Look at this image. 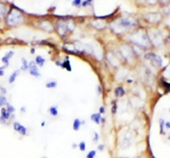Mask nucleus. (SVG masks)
Returning a JSON list of instances; mask_svg holds the SVG:
<instances>
[{
  "label": "nucleus",
  "mask_w": 170,
  "mask_h": 158,
  "mask_svg": "<svg viewBox=\"0 0 170 158\" xmlns=\"http://www.w3.org/2000/svg\"><path fill=\"white\" fill-rule=\"evenodd\" d=\"M35 62L37 63V65L40 66V67H43L45 65V63H46V60L43 57V56H41V55H37L36 56V60H35Z\"/></svg>",
  "instance_id": "obj_19"
},
{
  "label": "nucleus",
  "mask_w": 170,
  "mask_h": 158,
  "mask_svg": "<svg viewBox=\"0 0 170 158\" xmlns=\"http://www.w3.org/2000/svg\"><path fill=\"white\" fill-rule=\"evenodd\" d=\"M132 142H133V133H132V132L128 131L125 136H123L121 142H120V145L122 148H128L129 146L132 144Z\"/></svg>",
  "instance_id": "obj_5"
},
{
  "label": "nucleus",
  "mask_w": 170,
  "mask_h": 158,
  "mask_svg": "<svg viewBox=\"0 0 170 158\" xmlns=\"http://www.w3.org/2000/svg\"><path fill=\"white\" fill-rule=\"evenodd\" d=\"M117 110H118V106H117V103L115 102L113 104V107H112V114L113 115H115L117 113Z\"/></svg>",
  "instance_id": "obj_33"
},
{
  "label": "nucleus",
  "mask_w": 170,
  "mask_h": 158,
  "mask_svg": "<svg viewBox=\"0 0 170 158\" xmlns=\"http://www.w3.org/2000/svg\"><path fill=\"white\" fill-rule=\"evenodd\" d=\"M108 61L110 62V64L112 66L117 67V66L119 65V61H118V60H117V57H115L112 54H109L108 55Z\"/></svg>",
  "instance_id": "obj_16"
},
{
  "label": "nucleus",
  "mask_w": 170,
  "mask_h": 158,
  "mask_svg": "<svg viewBox=\"0 0 170 158\" xmlns=\"http://www.w3.org/2000/svg\"><path fill=\"white\" fill-rule=\"evenodd\" d=\"M21 61H22L21 70H23V71H26V70H28V63H29V62L26 60V58H24V57L22 58Z\"/></svg>",
  "instance_id": "obj_26"
},
{
  "label": "nucleus",
  "mask_w": 170,
  "mask_h": 158,
  "mask_svg": "<svg viewBox=\"0 0 170 158\" xmlns=\"http://www.w3.org/2000/svg\"><path fill=\"white\" fill-rule=\"evenodd\" d=\"M99 140V133L97 132H93V134H92V141L93 143H97Z\"/></svg>",
  "instance_id": "obj_28"
},
{
  "label": "nucleus",
  "mask_w": 170,
  "mask_h": 158,
  "mask_svg": "<svg viewBox=\"0 0 170 158\" xmlns=\"http://www.w3.org/2000/svg\"><path fill=\"white\" fill-rule=\"evenodd\" d=\"M130 40L134 44H136L139 48L143 49H146L149 45V39L148 34L143 31H138L134 34H133L130 37Z\"/></svg>",
  "instance_id": "obj_3"
},
{
  "label": "nucleus",
  "mask_w": 170,
  "mask_h": 158,
  "mask_svg": "<svg viewBox=\"0 0 170 158\" xmlns=\"http://www.w3.org/2000/svg\"><path fill=\"white\" fill-rule=\"evenodd\" d=\"M7 13V6L4 3H0V17L5 16Z\"/></svg>",
  "instance_id": "obj_22"
},
{
  "label": "nucleus",
  "mask_w": 170,
  "mask_h": 158,
  "mask_svg": "<svg viewBox=\"0 0 170 158\" xmlns=\"http://www.w3.org/2000/svg\"><path fill=\"white\" fill-rule=\"evenodd\" d=\"M145 19L151 24H155V23H158L161 20V16L158 13H149L145 16Z\"/></svg>",
  "instance_id": "obj_11"
},
{
  "label": "nucleus",
  "mask_w": 170,
  "mask_h": 158,
  "mask_svg": "<svg viewBox=\"0 0 170 158\" xmlns=\"http://www.w3.org/2000/svg\"><path fill=\"white\" fill-rule=\"evenodd\" d=\"M159 127H160V133L163 134V133H164L163 128H164V127H165V122H164L163 119H160V120H159Z\"/></svg>",
  "instance_id": "obj_31"
},
{
  "label": "nucleus",
  "mask_w": 170,
  "mask_h": 158,
  "mask_svg": "<svg viewBox=\"0 0 170 158\" xmlns=\"http://www.w3.org/2000/svg\"><path fill=\"white\" fill-rule=\"evenodd\" d=\"M14 55V51L13 50H11V51H8L6 55H5L3 57H2V62L5 64L6 66H8V63H9V60H11V57H12Z\"/></svg>",
  "instance_id": "obj_14"
},
{
  "label": "nucleus",
  "mask_w": 170,
  "mask_h": 158,
  "mask_svg": "<svg viewBox=\"0 0 170 158\" xmlns=\"http://www.w3.org/2000/svg\"><path fill=\"white\" fill-rule=\"evenodd\" d=\"M10 116H11V114L6 110V108H1V111H0V118H2V119H4L5 121L9 122V120H10Z\"/></svg>",
  "instance_id": "obj_15"
},
{
  "label": "nucleus",
  "mask_w": 170,
  "mask_h": 158,
  "mask_svg": "<svg viewBox=\"0 0 170 158\" xmlns=\"http://www.w3.org/2000/svg\"><path fill=\"white\" fill-rule=\"evenodd\" d=\"M88 1H89V2H90V3H91V2H92V1H93V0H88Z\"/></svg>",
  "instance_id": "obj_46"
},
{
  "label": "nucleus",
  "mask_w": 170,
  "mask_h": 158,
  "mask_svg": "<svg viewBox=\"0 0 170 158\" xmlns=\"http://www.w3.org/2000/svg\"><path fill=\"white\" fill-rule=\"evenodd\" d=\"M78 148H79V150L82 151V152L86 150V142L84 141V140H82V141H80V142L78 143Z\"/></svg>",
  "instance_id": "obj_27"
},
{
  "label": "nucleus",
  "mask_w": 170,
  "mask_h": 158,
  "mask_svg": "<svg viewBox=\"0 0 170 158\" xmlns=\"http://www.w3.org/2000/svg\"><path fill=\"white\" fill-rule=\"evenodd\" d=\"M20 111H21L22 113H26V108H25V107H22Z\"/></svg>",
  "instance_id": "obj_42"
},
{
  "label": "nucleus",
  "mask_w": 170,
  "mask_h": 158,
  "mask_svg": "<svg viewBox=\"0 0 170 158\" xmlns=\"http://www.w3.org/2000/svg\"><path fill=\"white\" fill-rule=\"evenodd\" d=\"M42 127H45L46 126V122H42V125H41Z\"/></svg>",
  "instance_id": "obj_45"
},
{
  "label": "nucleus",
  "mask_w": 170,
  "mask_h": 158,
  "mask_svg": "<svg viewBox=\"0 0 170 158\" xmlns=\"http://www.w3.org/2000/svg\"><path fill=\"white\" fill-rule=\"evenodd\" d=\"M23 21H24V15L18 9H11L6 15V24L9 27L19 26Z\"/></svg>",
  "instance_id": "obj_1"
},
{
  "label": "nucleus",
  "mask_w": 170,
  "mask_h": 158,
  "mask_svg": "<svg viewBox=\"0 0 170 158\" xmlns=\"http://www.w3.org/2000/svg\"><path fill=\"white\" fill-rule=\"evenodd\" d=\"M96 154H97L96 150H90L88 153H87L86 158H96Z\"/></svg>",
  "instance_id": "obj_30"
},
{
  "label": "nucleus",
  "mask_w": 170,
  "mask_h": 158,
  "mask_svg": "<svg viewBox=\"0 0 170 158\" xmlns=\"http://www.w3.org/2000/svg\"><path fill=\"white\" fill-rule=\"evenodd\" d=\"M121 54H122L123 56L126 58V60H129V58H133L134 55V50L130 48V46H128V45L122 46Z\"/></svg>",
  "instance_id": "obj_9"
},
{
  "label": "nucleus",
  "mask_w": 170,
  "mask_h": 158,
  "mask_svg": "<svg viewBox=\"0 0 170 158\" xmlns=\"http://www.w3.org/2000/svg\"><path fill=\"white\" fill-rule=\"evenodd\" d=\"M167 13H168V14L170 15V6H169V7L167 8Z\"/></svg>",
  "instance_id": "obj_44"
},
{
  "label": "nucleus",
  "mask_w": 170,
  "mask_h": 158,
  "mask_svg": "<svg viewBox=\"0 0 170 158\" xmlns=\"http://www.w3.org/2000/svg\"><path fill=\"white\" fill-rule=\"evenodd\" d=\"M92 25L94 28L98 29V30H103V29L106 27V24L104 22H101L99 20H95L94 22H92Z\"/></svg>",
  "instance_id": "obj_17"
},
{
  "label": "nucleus",
  "mask_w": 170,
  "mask_h": 158,
  "mask_svg": "<svg viewBox=\"0 0 170 158\" xmlns=\"http://www.w3.org/2000/svg\"><path fill=\"white\" fill-rule=\"evenodd\" d=\"M104 117L100 114V113H94V114H92L90 116V119L92 122H94L96 125H100L102 124V120H103Z\"/></svg>",
  "instance_id": "obj_12"
},
{
  "label": "nucleus",
  "mask_w": 170,
  "mask_h": 158,
  "mask_svg": "<svg viewBox=\"0 0 170 158\" xmlns=\"http://www.w3.org/2000/svg\"><path fill=\"white\" fill-rule=\"evenodd\" d=\"M0 91H1V95H5L7 93V90L3 88V87H0Z\"/></svg>",
  "instance_id": "obj_36"
},
{
  "label": "nucleus",
  "mask_w": 170,
  "mask_h": 158,
  "mask_svg": "<svg viewBox=\"0 0 170 158\" xmlns=\"http://www.w3.org/2000/svg\"><path fill=\"white\" fill-rule=\"evenodd\" d=\"M168 139L170 140V134H169V136H168Z\"/></svg>",
  "instance_id": "obj_47"
},
{
  "label": "nucleus",
  "mask_w": 170,
  "mask_h": 158,
  "mask_svg": "<svg viewBox=\"0 0 170 158\" xmlns=\"http://www.w3.org/2000/svg\"><path fill=\"white\" fill-rule=\"evenodd\" d=\"M101 93H102V87L98 86V94H101Z\"/></svg>",
  "instance_id": "obj_39"
},
{
  "label": "nucleus",
  "mask_w": 170,
  "mask_h": 158,
  "mask_svg": "<svg viewBox=\"0 0 170 158\" xmlns=\"http://www.w3.org/2000/svg\"><path fill=\"white\" fill-rule=\"evenodd\" d=\"M99 113H100L101 115L105 113V108H104L103 106H101L100 108H99Z\"/></svg>",
  "instance_id": "obj_38"
},
{
  "label": "nucleus",
  "mask_w": 170,
  "mask_h": 158,
  "mask_svg": "<svg viewBox=\"0 0 170 158\" xmlns=\"http://www.w3.org/2000/svg\"><path fill=\"white\" fill-rule=\"evenodd\" d=\"M56 30H57V33L61 35V36H64L67 31V25L66 22L63 21H58L56 23Z\"/></svg>",
  "instance_id": "obj_10"
},
{
  "label": "nucleus",
  "mask_w": 170,
  "mask_h": 158,
  "mask_svg": "<svg viewBox=\"0 0 170 158\" xmlns=\"http://www.w3.org/2000/svg\"><path fill=\"white\" fill-rule=\"evenodd\" d=\"M81 3H82V0H73V1H72V6L78 7V6H80V5H81Z\"/></svg>",
  "instance_id": "obj_32"
},
{
  "label": "nucleus",
  "mask_w": 170,
  "mask_h": 158,
  "mask_svg": "<svg viewBox=\"0 0 170 158\" xmlns=\"http://www.w3.org/2000/svg\"><path fill=\"white\" fill-rule=\"evenodd\" d=\"M7 66L6 65H4L3 67H0V76H2L4 74V68H6Z\"/></svg>",
  "instance_id": "obj_37"
},
{
  "label": "nucleus",
  "mask_w": 170,
  "mask_h": 158,
  "mask_svg": "<svg viewBox=\"0 0 170 158\" xmlns=\"http://www.w3.org/2000/svg\"><path fill=\"white\" fill-rule=\"evenodd\" d=\"M19 70H16V71H14L12 74L10 75V77H9V80H8V82L10 83V84H12V83H14L15 82V80H16V78H17V76L19 75Z\"/></svg>",
  "instance_id": "obj_20"
},
{
  "label": "nucleus",
  "mask_w": 170,
  "mask_h": 158,
  "mask_svg": "<svg viewBox=\"0 0 170 158\" xmlns=\"http://www.w3.org/2000/svg\"><path fill=\"white\" fill-rule=\"evenodd\" d=\"M49 113L51 116L52 117H57L58 116V110H57V107L56 106H51L50 109H49Z\"/></svg>",
  "instance_id": "obj_21"
},
{
  "label": "nucleus",
  "mask_w": 170,
  "mask_h": 158,
  "mask_svg": "<svg viewBox=\"0 0 170 158\" xmlns=\"http://www.w3.org/2000/svg\"><path fill=\"white\" fill-rule=\"evenodd\" d=\"M85 124V122L84 121H81L79 119H75L73 121V124H72V130L74 132H78L80 130V127L82 125H84Z\"/></svg>",
  "instance_id": "obj_13"
},
{
  "label": "nucleus",
  "mask_w": 170,
  "mask_h": 158,
  "mask_svg": "<svg viewBox=\"0 0 170 158\" xmlns=\"http://www.w3.org/2000/svg\"><path fill=\"white\" fill-rule=\"evenodd\" d=\"M126 94V91L125 89L123 88V87H117V88L115 89V95L117 98H122L124 97Z\"/></svg>",
  "instance_id": "obj_18"
},
{
  "label": "nucleus",
  "mask_w": 170,
  "mask_h": 158,
  "mask_svg": "<svg viewBox=\"0 0 170 158\" xmlns=\"http://www.w3.org/2000/svg\"><path fill=\"white\" fill-rule=\"evenodd\" d=\"M145 58L151 61V63L153 64L154 66L156 67H160L161 64H162V60L159 55H157L153 52H149V54H146L145 55Z\"/></svg>",
  "instance_id": "obj_4"
},
{
  "label": "nucleus",
  "mask_w": 170,
  "mask_h": 158,
  "mask_svg": "<svg viewBox=\"0 0 170 158\" xmlns=\"http://www.w3.org/2000/svg\"><path fill=\"white\" fill-rule=\"evenodd\" d=\"M5 107H6V110L8 111V112H9L10 114H14V113H15V108H14L11 104L7 103V105H6Z\"/></svg>",
  "instance_id": "obj_29"
},
{
  "label": "nucleus",
  "mask_w": 170,
  "mask_h": 158,
  "mask_svg": "<svg viewBox=\"0 0 170 158\" xmlns=\"http://www.w3.org/2000/svg\"><path fill=\"white\" fill-rule=\"evenodd\" d=\"M137 20L134 18H122L119 21H117L114 25H112V28L116 33H122L129 28L137 26Z\"/></svg>",
  "instance_id": "obj_2"
},
{
  "label": "nucleus",
  "mask_w": 170,
  "mask_h": 158,
  "mask_svg": "<svg viewBox=\"0 0 170 158\" xmlns=\"http://www.w3.org/2000/svg\"><path fill=\"white\" fill-rule=\"evenodd\" d=\"M146 2H148L149 5H155L158 2V0H146Z\"/></svg>",
  "instance_id": "obj_34"
},
{
  "label": "nucleus",
  "mask_w": 170,
  "mask_h": 158,
  "mask_svg": "<svg viewBox=\"0 0 170 158\" xmlns=\"http://www.w3.org/2000/svg\"><path fill=\"white\" fill-rule=\"evenodd\" d=\"M28 69L30 74L34 76V77H41V73L38 69V65L35 61H30L28 63Z\"/></svg>",
  "instance_id": "obj_7"
},
{
  "label": "nucleus",
  "mask_w": 170,
  "mask_h": 158,
  "mask_svg": "<svg viewBox=\"0 0 170 158\" xmlns=\"http://www.w3.org/2000/svg\"><path fill=\"white\" fill-rule=\"evenodd\" d=\"M165 127L170 130V122H165Z\"/></svg>",
  "instance_id": "obj_40"
},
{
  "label": "nucleus",
  "mask_w": 170,
  "mask_h": 158,
  "mask_svg": "<svg viewBox=\"0 0 170 158\" xmlns=\"http://www.w3.org/2000/svg\"><path fill=\"white\" fill-rule=\"evenodd\" d=\"M7 98L5 97L4 95H1L0 96V107L1 108H3V107H5L7 105Z\"/></svg>",
  "instance_id": "obj_25"
},
{
  "label": "nucleus",
  "mask_w": 170,
  "mask_h": 158,
  "mask_svg": "<svg viewBox=\"0 0 170 158\" xmlns=\"http://www.w3.org/2000/svg\"><path fill=\"white\" fill-rule=\"evenodd\" d=\"M97 149H98L99 151H104V149H105V145H104V144H99V145H98V147H97Z\"/></svg>",
  "instance_id": "obj_35"
},
{
  "label": "nucleus",
  "mask_w": 170,
  "mask_h": 158,
  "mask_svg": "<svg viewBox=\"0 0 170 158\" xmlns=\"http://www.w3.org/2000/svg\"><path fill=\"white\" fill-rule=\"evenodd\" d=\"M12 126H13L14 131L17 132L19 134H21V136H28V134H29L28 130H27V128L24 126H22L20 122H12Z\"/></svg>",
  "instance_id": "obj_8"
},
{
  "label": "nucleus",
  "mask_w": 170,
  "mask_h": 158,
  "mask_svg": "<svg viewBox=\"0 0 170 158\" xmlns=\"http://www.w3.org/2000/svg\"><path fill=\"white\" fill-rule=\"evenodd\" d=\"M56 64L57 66H61V63L60 61H56Z\"/></svg>",
  "instance_id": "obj_43"
},
{
  "label": "nucleus",
  "mask_w": 170,
  "mask_h": 158,
  "mask_svg": "<svg viewBox=\"0 0 170 158\" xmlns=\"http://www.w3.org/2000/svg\"><path fill=\"white\" fill-rule=\"evenodd\" d=\"M61 67H62V68H64V69H66L67 71H71V66H70V62H69V60H66V61H63V62H61Z\"/></svg>",
  "instance_id": "obj_23"
},
{
  "label": "nucleus",
  "mask_w": 170,
  "mask_h": 158,
  "mask_svg": "<svg viewBox=\"0 0 170 158\" xmlns=\"http://www.w3.org/2000/svg\"><path fill=\"white\" fill-rule=\"evenodd\" d=\"M78 147V144H76V143H72V148L75 149V148H77Z\"/></svg>",
  "instance_id": "obj_41"
},
{
  "label": "nucleus",
  "mask_w": 170,
  "mask_h": 158,
  "mask_svg": "<svg viewBox=\"0 0 170 158\" xmlns=\"http://www.w3.org/2000/svg\"><path fill=\"white\" fill-rule=\"evenodd\" d=\"M169 113H170V109H169Z\"/></svg>",
  "instance_id": "obj_48"
},
{
  "label": "nucleus",
  "mask_w": 170,
  "mask_h": 158,
  "mask_svg": "<svg viewBox=\"0 0 170 158\" xmlns=\"http://www.w3.org/2000/svg\"><path fill=\"white\" fill-rule=\"evenodd\" d=\"M56 86H57L56 81H50V82L46 83V88H48V89H54Z\"/></svg>",
  "instance_id": "obj_24"
},
{
  "label": "nucleus",
  "mask_w": 170,
  "mask_h": 158,
  "mask_svg": "<svg viewBox=\"0 0 170 158\" xmlns=\"http://www.w3.org/2000/svg\"><path fill=\"white\" fill-rule=\"evenodd\" d=\"M148 39H149V42L153 43L155 45H159L162 43V38H161V35L156 32V31H151L149 34H148Z\"/></svg>",
  "instance_id": "obj_6"
}]
</instances>
